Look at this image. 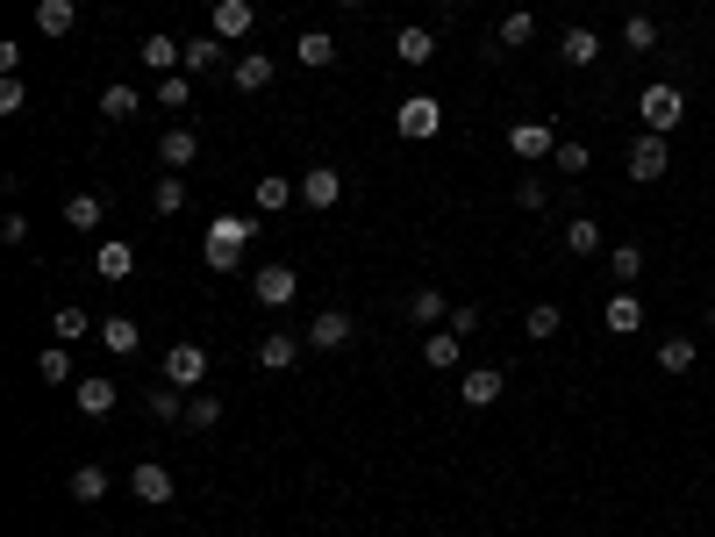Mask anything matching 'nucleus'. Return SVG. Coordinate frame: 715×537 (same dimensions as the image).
Here are the masks:
<instances>
[{
    "mask_svg": "<svg viewBox=\"0 0 715 537\" xmlns=\"http://www.w3.org/2000/svg\"><path fill=\"white\" fill-rule=\"evenodd\" d=\"M251 237H258V215H215L201 251H208V265H215V273H237L243 251H251Z\"/></svg>",
    "mask_w": 715,
    "mask_h": 537,
    "instance_id": "nucleus-1",
    "label": "nucleus"
},
{
    "mask_svg": "<svg viewBox=\"0 0 715 537\" xmlns=\"http://www.w3.org/2000/svg\"><path fill=\"white\" fill-rule=\"evenodd\" d=\"M637 122H644L651 137H673V129L687 122V93L673 87V79H658V87H644V93H637Z\"/></svg>",
    "mask_w": 715,
    "mask_h": 537,
    "instance_id": "nucleus-2",
    "label": "nucleus"
},
{
    "mask_svg": "<svg viewBox=\"0 0 715 537\" xmlns=\"http://www.w3.org/2000/svg\"><path fill=\"white\" fill-rule=\"evenodd\" d=\"M393 129H401L409 143H429L443 129V101H437V93H409V101L393 108Z\"/></svg>",
    "mask_w": 715,
    "mask_h": 537,
    "instance_id": "nucleus-3",
    "label": "nucleus"
},
{
    "mask_svg": "<svg viewBox=\"0 0 715 537\" xmlns=\"http://www.w3.org/2000/svg\"><path fill=\"white\" fill-rule=\"evenodd\" d=\"M665 165H673V143L644 129V137L630 143V179H637V187H658V179H665Z\"/></svg>",
    "mask_w": 715,
    "mask_h": 537,
    "instance_id": "nucleus-4",
    "label": "nucleus"
},
{
    "mask_svg": "<svg viewBox=\"0 0 715 537\" xmlns=\"http://www.w3.org/2000/svg\"><path fill=\"white\" fill-rule=\"evenodd\" d=\"M137 65H143V72H158V79H172V72L187 65V43L158 29V36H143V43H137Z\"/></svg>",
    "mask_w": 715,
    "mask_h": 537,
    "instance_id": "nucleus-5",
    "label": "nucleus"
},
{
    "mask_svg": "<svg viewBox=\"0 0 715 537\" xmlns=\"http://www.w3.org/2000/svg\"><path fill=\"white\" fill-rule=\"evenodd\" d=\"M301 337H308V351H343V345H351V337H358V323H351V315H343V309H323V315H315V323L301 329Z\"/></svg>",
    "mask_w": 715,
    "mask_h": 537,
    "instance_id": "nucleus-6",
    "label": "nucleus"
},
{
    "mask_svg": "<svg viewBox=\"0 0 715 537\" xmlns=\"http://www.w3.org/2000/svg\"><path fill=\"white\" fill-rule=\"evenodd\" d=\"M251 295L265 301V309H287V301L301 295V273H287V265H258V273H251Z\"/></svg>",
    "mask_w": 715,
    "mask_h": 537,
    "instance_id": "nucleus-7",
    "label": "nucleus"
},
{
    "mask_svg": "<svg viewBox=\"0 0 715 537\" xmlns=\"http://www.w3.org/2000/svg\"><path fill=\"white\" fill-rule=\"evenodd\" d=\"M343 201V173L337 165H308L301 173V209H337Z\"/></svg>",
    "mask_w": 715,
    "mask_h": 537,
    "instance_id": "nucleus-8",
    "label": "nucleus"
},
{
    "mask_svg": "<svg viewBox=\"0 0 715 537\" xmlns=\"http://www.w3.org/2000/svg\"><path fill=\"white\" fill-rule=\"evenodd\" d=\"M165 380L193 395V387L208 380V351H201V345H172V351H165Z\"/></svg>",
    "mask_w": 715,
    "mask_h": 537,
    "instance_id": "nucleus-9",
    "label": "nucleus"
},
{
    "mask_svg": "<svg viewBox=\"0 0 715 537\" xmlns=\"http://www.w3.org/2000/svg\"><path fill=\"white\" fill-rule=\"evenodd\" d=\"M301 351H308V337H293V329H273V337L258 345V365H265V373H293V365H301Z\"/></svg>",
    "mask_w": 715,
    "mask_h": 537,
    "instance_id": "nucleus-10",
    "label": "nucleus"
},
{
    "mask_svg": "<svg viewBox=\"0 0 715 537\" xmlns=\"http://www.w3.org/2000/svg\"><path fill=\"white\" fill-rule=\"evenodd\" d=\"M129 495H137V502H151V509H165V502H172V473L158 466V459H143V466H129Z\"/></svg>",
    "mask_w": 715,
    "mask_h": 537,
    "instance_id": "nucleus-11",
    "label": "nucleus"
},
{
    "mask_svg": "<svg viewBox=\"0 0 715 537\" xmlns=\"http://www.w3.org/2000/svg\"><path fill=\"white\" fill-rule=\"evenodd\" d=\"M509 151L515 158H551V151H559V129H551V122H515V129H509Z\"/></svg>",
    "mask_w": 715,
    "mask_h": 537,
    "instance_id": "nucleus-12",
    "label": "nucleus"
},
{
    "mask_svg": "<svg viewBox=\"0 0 715 537\" xmlns=\"http://www.w3.org/2000/svg\"><path fill=\"white\" fill-rule=\"evenodd\" d=\"M601 323H609L615 337H637V329H644V301H637L630 287H615V295H609V309H601Z\"/></svg>",
    "mask_w": 715,
    "mask_h": 537,
    "instance_id": "nucleus-13",
    "label": "nucleus"
},
{
    "mask_svg": "<svg viewBox=\"0 0 715 537\" xmlns=\"http://www.w3.org/2000/svg\"><path fill=\"white\" fill-rule=\"evenodd\" d=\"M459 401H465V409H494V401H501V373H494V365L459 373Z\"/></svg>",
    "mask_w": 715,
    "mask_h": 537,
    "instance_id": "nucleus-14",
    "label": "nucleus"
},
{
    "mask_svg": "<svg viewBox=\"0 0 715 537\" xmlns=\"http://www.w3.org/2000/svg\"><path fill=\"white\" fill-rule=\"evenodd\" d=\"M193 158H201V137H193V129H165V137H158V165H165V173H187Z\"/></svg>",
    "mask_w": 715,
    "mask_h": 537,
    "instance_id": "nucleus-15",
    "label": "nucleus"
},
{
    "mask_svg": "<svg viewBox=\"0 0 715 537\" xmlns=\"http://www.w3.org/2000/svg\"><path fill=\"white\" fill-rule=\"evenodd\" d=\"M251 201H258V215H279V209H293L301 201V179H279V173H265L251 187Z\"/></svg>",
    "mask_w": 715,
    "mask_h": 537,
    "instance_id": "nucleus-16",
    "label": "nucleus"
},
{
    "mask_svg": "<svg viewBox=\"0 0 715 537\" xmlns=\"http://www.w3.org/2000/svg\"><path fill=\"white\" fill-rule=\"evenodd\" d=\"M251 22H258L251 0H215V36H222V43H243V36H251Z\"/></svg>",
    "mask_w": 715,
    "mask_h": 537,
    "instance_id": "nucleus-17",
    "label": "nucleus"
},
{
    "mask_svg": "<svg viewBox=\"0 0 715 537\" xmlns=\"http://www.w3.org/2000/svg\"><path fill=\"white\" fill-rule=\"evenodd\" d=\"M423 359L437 365V373H459V359H465V337H459V329H429V337H423Z\"/></svg>",
    "mask_w": 715,
    "mask_h": 537,
    "instance_id": "nucleus-18",
    "label": "nucleus"
},
{
    "mask_svg": "<svg viewBox=\"0 0 715 537\" xmlns=\"http://www.w3.org/2000/svg\"><path fill=\"white\" fill-rule=\"evenodd\" d=\"M559 58H565V65H579V72H587V65L601 58V36L587 29V22H573V29L559 36Z\"/></svg>",
    "mask_w": 715,
    "mask_h": 537,
    "instance_id": "nucleus-19",
    "label": "nucleus"
},
{
    "mask_svg": "<svg viewBox=\"0 0 715 537\" xmlns=\"http://www.w3.org/2000/svg\"><path fill=\"white\" fill-rule=\"evenodd\" d=\"M229 79H237V93H265V87H273V58H265V51H243L237 65H229Z\"/></svg>",
    "mask_w": 715,
    "mask_h": 537,
    "instance_id": "nucleus-20",
    "label": "nucleus"
},
{
    "mask_svg": "<svg viewBox=\"0 0 715 537\" xmlns=\"http://www.w3.org/2000/svg\"><path fill=\"white\" fill-rule=\"evenodd\" d=\"M51 337L58 345H86V337H101V329H93V315H86L79 301H65V309L51 315Z\"/></svg>",
    "mask_w": 715,
    "mask_h": 537,
    "instance_id": "nucleus-21",
    "label": "nucleus"
},
{
    "mask_svg": "<svg viewBox=\"0 0 715 537\" xmlns=\"http://www.w3.org/2000/svg\"><path fill=\"white\" fill-rule=\"evenodd\" d=\"M72 401H79V416H108V409L122 401V387L93 373V380H79V387H72Z\"/></svg>",
    "mask_w": 715,
    "mask_h": 537,
    "instance_id": "nucleus-22",
    "label": "nucleus"
},
{
    "mask_svg": "<svg viewBox=\"0 0 715 537\" xmlns=\"http://www.w3.org/2000/svg\"><path fill=\"white\" fill-rule=\"evenodd\" d=\"M393 58H401V65H429V58H437V36H429L423 22H409V29L393 36Z\"/></svg>",
    "mask_w": 715,
    "mask_h": 537,
    "instance_id": "nucleus-23",
    "label": "nucleus"
},
{
    "mask_svg": "<svg viewBox=\"0 0 715 537\" xmlns=\"http://www.w3.org/2000/svg\"><path fill=\"white\" fill-rule=\"evenodd\" d=\"M101 215H108L101 193H72V201H65V229H79V237H93V229H101Z\"/></svg>",
    "mask_w": 715,
    "mask_h": 537,
    "instance_id": "nucleus-24",
    "label": "nucleus"
},
{
    "mask_svg": "<svg viewBox=\"0 0 715 537\" xmlns=\"http://www.w3.org/2000/svg\"><path fill=\"white\" fill-rule=\"evenodd\" d=\"M129 265H137V251H129V243H122V237H108L101 251H93V273H101L108 287H115V279H129Z\"/></svg>",
    "mask_w": 715,
    "mask_h": 537,
    "instance_id": "nucleus-25",
    "label": "nucleus"
},
{
    "mask_svg": "<svg viewBox=\"0 0 715 537\" xmlns=\"http://www.w3.org/2000/svg\"><path fill=\"white\" fill-rule=\"evenodd\" d=\"M143 409H151V423H187V387H151V395H143Z\"/></svg>",
    "mask_w": 715,
    "mask_h": 537,
    "instance_id": "nucleus-26",
    "label": "nucleus"
},
{
    "mask_svg": "<svg viewBox=\"0 0 715 537\" xmlns=\"http://www.w3.org/2000/svg\"><path fill=\"white\" fill-rule=\"evenodd\" d=\"M701 365V345L694 337H665L658 345V373H673V380H680V373H694Z\"/></svg>",
    "mask_w": 715,
    "mask_h": 537,
    "instance_id": "nucleus-27",
    "label": "nucleus"
},
{
    "mask_svg": "<svg viewBox=\"0 0 715 537\" xmlns=\"http://www.w3.org/2000/svg\"><path fill=\"white\" fill-rule=\"evenodd\" d=\"M215 65H222V36L208 29V36H193V43H187V65H179V72H187V79H208Z\"/></svg>",
    "mask_w": 715,
    "mask_h": 537,
    "instance_id": "nucleus-28",
    "label": "nucleus"
},
{
    "mask_svg": "<svg viewBox=\"0 0 715 537\" xmlns=\"http://www.w3.org/2000/svg\"><path fill=\"white\" fill-rule=\"evenodd\" d=\"M36 29H43V36H72V29H79V8H72V0H36Z\"/></svg>",
    "mask_w": 715,
    "mask_h": 537,
    "instance_id": "nucleus-29",
    "label": "nucleus"
},
{
    "mask_svg": "<svg viewBox=\"0 0 715 537\" xmlns=\"http://www.w3.org/2000/svg\"><path fill=\"white\" fill-rule=\"evenodd\" d=\"M101 115H108V122H137V115H143V93L115 79V87H101Z\"/></svg>",
    "mask_w": 715,
    "mask_h": 537,
    "instance_id": "nucleus-30",
    "label": "nucleus"
},
{
    "mask_svg": "<svg viewBox=\"0 0 715 537\" xmlns=\"http://www.w3.org/2000/svg\"><path fill=\"white\" fill-rule=\"evenodd\" d=\"M101 345H108V351H115V359H129V351H137V345H143V329H137V323H129V315H101Z\"/></svg>",
    "mask_w": 715,
    "mask_h": 537,
    "instance_id": "nucleus-31",
    "label": "nucleus"
},
{
    "mask_svg": "<svg viewBox=\"0 0 715 537\" xmlns=\"http://www.w3.org/2000/svg\"><path fill=\"white\" fill-rule=\"evenodd\" d=\"M293 58H301V65H315V72L337 65V36H329V29H308L301 43H293Z\"/></svg>",
    "mask_w": 715,
    "mask_h": 537,
    "instance_id": "nucleus-32",
    "label": "nucleus"
},
{
    "mask_svg": "<svg viewBox=\"0 0 715 537\" xmlns=\"http://www.w3.org/2000/svg\"><path fill=\"white\" fill-rule=\"evenodd\" d=\"M565 251H573V259H594V251H601V223H594V215H573V223H565Z\"/></svg>",
    "mask_w": 715,
    "mask_h": 537,
    "instance_id": "nucleus-33",
    "label": "nucleus"
},
{
    "mask_svg": "<svg viewBox=\"0 0 715 537\" xmlns=\"http://www.w3.org/2000/svg\"><path fill=\"white\" fill-rule=\"evenodd\" d=\"M559 329H565V315L551 309V301H537V309L523 315V337H529V345H551V337H559Z\"/></svg>",
    "mask_w": 715,
    "mask_h": 537,
    "instance_id": "nucleus-34",
    "label": "nucleus"
},
{
    "mask_svg": "<svg viewBox=\"0 0 715 537\" xmlns=\"http://www.w3.org/2000/svg\"><path fill=\"white\" fill-rule=\"evenodd\" d=\"M623 51H630V58H651V51H658V22H651V15H630V22H623Z\"/></svg>",
    "mask_w": 715,
    "mask_h": 537,
    "instance_id": "nucleus-35",
    "label": "nucleus"
},
{
    "mask_svg": "<svg viewBox=\"0 0 715 537\" xmlns=\"http://www.w3.org/2000/svg\"><path fill=\"white\" fill-rule=\"evenodd\" d=\"M36 373H43L51 387H65L72 380V345H58V337H51V345L36 351Z\"/></svg>",
    "mask_w": 715,
    "mask_h": 537,
    "instance_id": "nucleus-36",
    "label": "nucleus"
},
{
    "mask_svg": "<svg viewBox=\"0 0 715 537\" xmlns=\"http://www.w3.org/2000/svg\"><path fill=\"white\" fill-rule=\"evenodd\" d=\"M151 209H158V215H179V209H187V179H179V173H158Z\"/></svg>",
    "mask_w": 715,
    "mask_h": 537,
    "instance_id": "nucleus-37",
    "label": "nucleus"
},
{
    "mask_svg": "<svg viewBox=\"0 0 715 537\" xmlns=\"http://www.w3.org/2000/svg\"><path fill=\"white\" fill-rule=\"evenodd\" d=\"M72 502H108V466H72Z\"/></svg>",
    "mask_w": 715,
    "mask_h": 537,
    "instance_id": "nucleus-38",
    "label": "nucleus"
},
{
    "mask_svg": "<svg viewBox=\"0 0 715 537\" xmlns=\"http://www.w3.org/2000/svg\"><path fill=\"white\" fill-rule=\"evenodd\" d=\"M529 36H537V15H529V8H515V15L494 29V43H501V51H523Z\"/></svg>",
    "mask_w": 715,
    "mask_h": 537,
    "instance_id": "nucleus-39",
    "label": "nucleus"
},
{
    "mask_svg": "<svg viewBox=\"0 0 715 537\" xmlns=\"http://www.w3.org/2000/svg\"><path fill=\"white\" fill-rule=\"evenodd\" d=\"M222 423V395H201V387H193L187 395V430H215Z\"/></svg>",
    "mask_w": 715,
    "mask_h": 537,
    "instance_id": "nucleus-40",
    "label": "nucleus"
},
{
    "mask_svg": "<svg viewBox=\"0 0 715 537\" xmlns=\"http://www.w3.org/2000/svg\"><path fill=\"white\" fill-rule=\"evenodd\" d=\"M644 279V243H615V287H637Z\"/></svg>",
    "mask_w": 715,
    "mask_h": 537,
    "instance_id": "nucleus-41",
    "label": "nucleus"
},
{
    "mask_svg": "<svg viewBox=\"0 0 715 537\" xmlns=\"http://www.w3.org/2000/svg\"><path fill=\"white\" fill-rule=\"evenodd\" d=\"M409 323H443V295H437V287H415V295H409Z\"/></svg>",
    "mask_w": 715,
    "mask_h": 537,
    "instance_id": "nucleus-42",
    "label": "nucleus"
},
{
    "mask_svg": "<svg viewBox=\"0 0 715 537\" xmlns=\"http://www.w3.org/2000/svg\"><path fill=\"white\" fill-rule=\"evenodd\" d=\"M551 158H559V173H565V179H579L587 165H594V151H587V143H573V137H565V143H559Z\"/></svg>",
    "mask_w": 715,
    "mask_h": 537,
    "instance_id": "nucleus-43",
    "label": "nucleus"
},
{
    "mask_svg": "<svg viewBox=\"0 0 715 537\" xmlns=\"http://www.w3.org/2000/svg\"><path fill=\"white\" fill-rule=\"evenodd\" d=\"M29 108V87H22V72H0V115H22Z\"/></svg>",
    "mask_w": 715,
    "mask_h": 537,
    "instance_id": "nucleus-44",
    "label": "nucleus"
},
{
    "mask_svg": "<svg viewBox=\"0 0 715 537\" xmlns=\"http://www.w3.org/2000/svg\"><path fill=\"white\" fill-rule=\"evenodd\" d=\"M187 101H193V79H187V72L158 79V108H187Z\"/></svg>",
    "mask_w": 715,
    "mask_h": 537,
    "instance_id": "nucleus-45",
    "label": "nucleus"
},
{
    "mask_svg": "<svg viewBox=\"0 0 715 537\" xmlns=\"http://www.w3.org/2000/svg\"><path fill=\"white\" fill-rule=\"evenodd\" d=\"M544 201H551L544 179H523V187H515V209H544Z\"/></svg>",
    "mask_w": 715,
    "mask_h": 537,
    "instance_id": "nucleus-46",
    "label": "nucleus"
},
{
    "mask_svg": "<svg viewBox=\"0 0 715 537\" xmlns=\"http://www.w3.org/2000/svg\"><path fill=\"white\" fill-rule=\"evenodd\" d=\"M451 329H459V337H473V329H479V309H473V301H465V309H451Z\"/></svg>",
    "mask_w": 715,
    "mask_h": 537,
    "instance_id": "nucleus-47",
    "label": "nucleus"
},
{
    "mask_svg": "<svg viewBox=\"0 0 715 537\" xmlns=\"http://www.w3.org/2000/svg\"><path fill=\"white\" fill-rule=\"evenodd\" d=\"M337 8H365V0H337Z\"/></svg>",
    "mask_w": 715,
    "mask_h": 537,
    "instance_id": "nucleus-48",
    "label": "nucleus"
},
{
    "mask_svg": "<svg viewBox=\"0 0 715 537\" xmlns=\"http://www.w3.org/2000/svg\"><path fill=\"white\" fill-rule=\"evenodd\" d=\"M708 329H715V301H708Z\"/></svg>",
    "mask_w": 715,
    "mask_h": 537,
    "instance_id": "nucleus-49",
    "label": "nucleus"
}]
</instances>
